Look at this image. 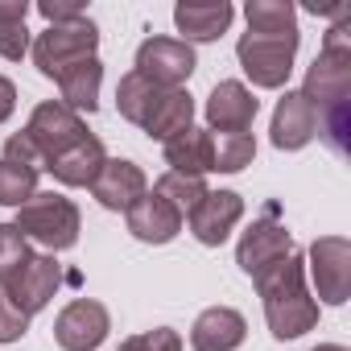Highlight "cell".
Segmentation results:
<instances>
[{
  "mask_svg": "<svg viewBox=\"0 0 351 351\" xmlns=\"http://www.w3.org/2000/svg\"><path fill=\"white\" fill-rule=\"evenodd\" d=\"M256 281L261 306H265V322L273 330V339H302L306 330L318 326V302L306 289V265L298 252H289L285 261L269 265Z\"/></svg>",
  "mask_w": 351,
  "mask_h": 351,
  "instance_id": "6da1fadb",
  "label": "cell"
},
{
  "mask_svg": "<svg viewBox=\"0 0 351 351\" xmlns=\"http://www.w3.org/2000/svg\"><path fill=\"white\" fill-rule=\"evenodd\" d=\"M302 95H306V104H310L314 112L351 99V34H347V17H339V21L326 29L322 50H318V58H314L310 71H306Z\"/></svg>",
  "mask_w": 351,
  "mask_h": 351,
  "instance_id": "7a4b0ae2",
  "label": "cell"
},
{
  "mask_svg": "<svg viewBox=\"0 0 351 351\" xmlns=\"http://www.w3.org/2000/svg\"><path fill=\"white\" fill-rule=\"evenodd\" d=\"M13 223H17V232H21L29 244H42L50 256L75 248V244H79V232H83L79 207H75L66 195H54V191H38L29 203H21Z\"/></svg>",
  "mask_w": 351,
  "mask_h": 351,
  "instance_id": "3957f363",
  "label": "cell"
},
{
  "mask_svg": "<svg viewBox=\"0 0 351 351\" xmlns=\"http://www.w3.org/2000/svg\"><path fill=\"white\" fill-rule=\"evenodd\" d=\"M99 50V29L95 21L79 17V21H66V25H46L34 42H29V54H34V66L46 75V79H58L66 66L83 62V58H95Z\"/></svg>",
  "mask_w": 351,
  "mask_h": 351,
  "instance_id": "277c9868",
  "label": "cell"
},
{
  "mask_svg": "<svg viewBox=\"0 0 351 351\" xmlns=\"http://www.w3.org/2000/svg\"><path fill=\"white\" fill-rule=\"evenodd\" d=\"M298 42L302 34H281V38H265V34H244L236 42V58L244 66V75L252 79V87L265 91H281L293 75V58H298Z\"/></svg>",
  "mask_w": 351,
  "mask_h": 351,
  "instance_id": "5b68a950",
  "label": "cell"
},
{
  "mask_svg": "<svg viewBox=\"0 0 351 351\" xmlns=\"http://www.w3.org/2000/svg\"><path fill=\"white\" fill-rule=\"evenodd\" d=\"M306 273L314 281V293L326 306H343L351 298V240L343 236H318L306 252Z\"/></svg>",
  "mask_w": 351,
  "mask_h": 351,
  "instance_id": "8992f818",
  "label": "cell"
},
{
  "mask_svg": "<svg viewBox=\"0 0 351 351\" xmlns=\"http://www.w3.org/2000/svg\"><path fill=\"white\" fill-rule=\"evenodd\" d=\"M195 46H186L182 38H145L136 46V75H145L153 87L161 91H178L186 87V79L195 75Z\"/></svg>",
  "mask_w": 351,
  "mask_h": 351,
  "instance_id": "52a82bcc",
  "label": "cell"
},
{
  "mask_svg": "<svg viewBox=\"0 0 351 351\" xmlns=\"http://www.w3.org/2000/svg\"><path fill=\"white\" fill-rule=\"evenodd\" d=\"M58 285H62V265L50 252H34L21 273H13L5 285H0V293H5L25 318H34V314H42L54 302Z\"/></svg>",
  "mask_w": 351,
  "mask_h": 351,
  "instance_id": "ba28073f",
  "label": "cell"
},
{
  "mask_svg": "<svg viewBox=\"0 0 351 351\" xmlns=\"http://www.w3.org/2000/svg\"><path fill=\"white\" fill-rule=\"evenodd\" d=\"M293 252V236L285 232V223L277 219V211L269 207L261 219H252L248 223V232L240 236V244H236V265L248 273V277H261L269 265H277V261H285Z\"/></svg>",
  "mask_w": 351,
  "mask_h": 351,
  "instance_id": "9c48e42d",
  "label": "cell"
},
{
  "mask_svg": "<svg viewBox=\"0 0 351 351\" xmlns=\"http://www.w3.org/2000/svg\"><path fill=\"white\" fill-rule=\"evenodd\" d=\"M112 330V314L95 298H75L54 318V339L62 351H95Z\"/></svg>",
  "mask_w": 351,
  "mask_h": 351,
  "instance_id": "30bf717a",
  "label": "cell"
},
{
  "mask_svg": "<svg viewBox=\"0 0 351 351\" xmlns=\"http://www.w3.org/2000/svg\"><path fill=\"white\" fill-rule=\"evenodd\" d=\"M25 132L38 141V149L46 153V161H54L62 149H71L79 136H87V124H83V116H79V112H71L66 104L46 99V104H38V108L29 112ZM46 169H50V165H46Z\"/></svg>",
  "mask_w": 351,
  "mask_h": 351,
  "instance_id": "8fae6325",
  "label": "cell"
},
{
  "mask_svg": "<svg viewBox=\"0 0 351 351\" xmlns=\"http://www.w3.org/2000/svg\"><path fill=\"white\" fill-rule=\"evenodd\" d=\"M91 199L104 207V211H128L145 191H149V178H145V169L128 157H108L104 169L95 173V182L87 186Z\"/></svg>",
  "mask_w": 351,
  "mask_h": 351,
  "instance_id": "7c38bea8",
  "label": "cell"
},
{
  "mask_svg": "<svg viewBox=\"0 0 351 351\" xmlns=\"http://www.w3.org/2000/svg\"><path fill=\"white\" fill-rule=\"evenodd\" d=\"M203 112H207V132H248L261 112V99L240 79H223L211 87Z\"/></svg>",
  "mask_w": 351,
  "mask_h": 351,
  "instance_id": "4fadbf2b",
  "label": "cell"
},
{
  "mask_svg": "<svg viewBox=\"0 0 351 351\" xmlns=\"http://www.w3.org/2000/svg\"><path fill=\"white\" fill-rule=\"evenodd\" d=\"M244 219V199L236 195V191H207V199L191 211V236L199 240V244H207V248H219L232 232H236V223Z\"/></svg>",
  "mask_w": 351,
  "mask_h": 351,
  "instance_id": "5bb4252c",
  "label": "cell"
},
{
  "mask_svg": "<svg viewBox=\"0 0 351 351\" xmlns=\"http://www.w3.org/2000/svg\"><path fill=\"white\" fill-rule=\"evenodd\" d=\"M269 136L277 149L293 153V149H306L314 136H318V112L306 104L302 91H285L273 108V124H269Z\"/></svg>",
  "mask_w": 351,
  "mask_h": 351,
  "instance_id": "9a60e30c",
  "label": "cell"
},
{
  "mask_svg": "<svg viewBox=\"0 0 351 351\" xmlns=\"http://www.w3.org/2000/svg\"><path fill=\"white\" fill-rule=\"evenodd\" d=\"M124 223H128L132 240H141V244H169L173 236L182 232V223H186V219L173 211L161 195L145 191V195L124 211Z\"/></svg>",
  "mask_w": 351,
  "mask_h": 351,
  "instance_id": "2e32d148",
  "label": "cell"
},
{
  "mask_svg": "<svg viewBox=\"0 0 351 351\" xmlns=\"http://www.w3.org/2000/svg\"><path fill=\"white\" fill-rule=\"evenodd\" d=\"M236 9L228 0H182V5H173V25H178L182 42H219L232 25Z\"/></svg>",
  "mask_w": 351,
  "mask_h": 351,
  "instance_id": "e0dca14e",
  "label": "cell"
},
{
  "mask_svg": "<svg viewBox=\"0 0 351 351\" xmlns=\"http://www.w3.org/2000/svg\"><path fill=\"white\" fill-rule=\"evenodd\" d=\"M248 339V322L232 306H207L191 326V351H236Z\"/></svg>",
  "mask_w": 351,
  "mask_h": 351,
  "instance_id": "ac0fdd59",
  "label": "cell"
},
{
  "mask_svg": "<svg viewBox=\"0 0 351 351\" xmlns=\"http://www.w3.org/2000/svg\"><path fill=\"white\" fill-rule=\"evenodd\" d=\"M104 161H108L104 141L87 132V136H79L71 149H62V153L50 161V173H54L62 186H91L95 173L104 169Z\"/></svg>",
  "mask_w": 351,
  "mask_h": 351,
  "instance_id": "d6986e66",
  "label": "cell"
},
{
  "mask_svg": "<svg viewBox=\"0 0 351 351\" xmlns=\"http://www.w3.org/2000/svg\"><path fill=\"white\" fill-rule=\"evenodd\" d=\"M58 104H66L71 112H95L99 108V87H104V62L99 58H83V62H75V66H66L58 79Z\"/></svg>",
  "mask_w": 351,
  "mask_h": 351,
  "instance_id": "ffe728a7",
  "label": "cell"
},
{
  "mask_svg": "<svg viewBox=\"0 0 351 351\" xmlns=\"http://www.w3.org/2000/svg\"><path fill=\"white\" fill-rule=\"evenodd\" d=\"M195 124V99H191V91L186 87H178V91H161V99L153 104V112H149V120L141 124L145 132H149V141H169V136H178V132H186Z\"/></svg>",
  "mask_w": 351,
  "mask_h": 351,
  "instance_id": "44dd1931",
  "label": "cell"
},
{
  "mask_svg": "<svg viewBox=\"0 0 351 351\" xmlns=\"http://www.w3.org/2000/svg\"><path fill=\"white\" fill-rule=\"evenodd\" d=\"M161 153H165V165L173 173H195V178L211 173V132L199 128V124H191L178 136H169L161 145Z\"/></svg>",
  "mask_w": 351,
  "mask_h": 351,
  "instance_id": "7402d4cb",
  "label": "cell"
},
{
  "mask_svg": "<svg viewBox=\"0 0 351 351\" xmlns=\"http://www.w3.org/2000/svg\"><path fill=\"white\" fill-rule=\"evenodd\" d=\"M207 191H211V186H207L203 178H195V173H173V169H165L161 178L153 182V195H161L182 219H191V211L207 199Z\"/></svg>",
  "mask_w": 351,
  "mask_h": 351,
  "instance_id": "603a6c76",
  "label": "cell"
},
{
  "mask_svg": "<svg viewBox=\"0 0 351 351\" xmlns=\"http://www.w3.org/2000/svg\"><path fill=\"white\" fill-rule=\"evenodd\" d=\"M248 34H265V38H281V34H298V9L289 0H248Z\"/></svg>",
  "mask_w": 351,
  "mask_h": 351,
  "instance_id": "cb8c5ba5",
  "label": "cell"
},
{
  "mask_svg": "<svg viewBox=\"0 0 351 351\" xmlns=\"http://www.w3.org/2000/svg\"><path fill=\"white\" fill-rule=\"evenodd\" d=\"M161 99V87H153L145 75H136V71H128L124 79H120V87H116V108H120V116L128 120V124H145L149 120V112H153V104Z\"/></svg>",
  "mask_w": 351,
  "mask_h": 351,
  "instance_id": "d4e9b609",
  "label": "cell"
},
{
  "mask_svg": "<svg viewBox=\"0 0 351 351\" xmlns=\"http://www.w3.org/2000/svg\"><path fill=\"white\" fill-rule=\"evenodd\" d=\"M256 157L252 132H211V173H240Z\"/></svg>",
  "mask_w": 351,
  "mask_h": 351,
  "instance_id": "484cf974",
  "label": "cell"
},
{
  "mask_svg": "<svg viewBox=\"0 0 351 351\" xmlns=\"http://www.w3.org/2000/svg\"><path fill=\"white\" fill-rule=\"evenodd\" d=\"M38 195V173L0 157V207H21Z\"/></svg>",
  "mask_w": 351,
  "mask_h": 351,
  "instance_id": "4316f807",
  "label": "cell"
},
{
  "mask_svg": "<svg viewBox=\"0 0 351 351\" xmlns=\"http://www.w3.org/2000/svg\"><path fill=\"white\" fill-rule=\"evenodd\" d=\"M318 136L326 141V149H330V153L347 157V149H351V99L318 112Z\"/></svg>",
  "mask_w": 351,
  "mask_h": 351,
  "instance_id": "83f0119b",
  "label": "cell"
},
{
  "mask_svg": "<svg viewBox=\"0 0 351 351\" xmlns=\"http://www.w3.org/2000/svg\"><path fill=\"white\" fill-rule=\"evenodd\" d=\"M29 256H34V248L17 232V223H0V285H5L13 273H21L29 265Z\"/></svg>",
  "mask_w": 351,
  "mask_h": 351,
  "instance_id": "f1b7e54d",
  "label": "cell"
},
{
  "mask_svg": "<svg viewBox=\"0 0 351 351\" xmlns=\"http://www.w3.org/2000/svg\"><path fill=\"white\" fill-rule=\"evenodd\" d=\"M5 161H13V165H25V169H34V173H42L50 161H46V153L38 149V141L21 128V132H13L9 141H5V153H0Z\"/></svg>",
  "mask_w": 351,
  "mask_h": 351,
  "instance_id": "f546056e",
  "label": "cell"
},
{
  "mask_svg": "<svg viewBox=\"0 0 351 351\" xmlns=\"http://www.w3.org/2000/svg\"><path fill=\"white\" fill-rule=\"evenodd\" d=\"M116 351H182V335L173 326H153V330H141V335L124 339Z\"/></svg>",
  "mask_w": 351,
  "mask_h": 351,
  "instance_id": "4dcf8cb0",
  "label": "cell"
},
{
  "mask_svg": "<svg viewBox=\"0 0 351 351\" xmlns=\"http://www.w3.org/2000/svg\"><path fill=\"white\" fill-rule=\"evenodd\" d=\"M29 54V29L25 21H0V58L21 62Z\"/></svg>",
  "mask_w": 351,
  "mask_h": 351,
  "instance_id": "1f68e13d",
  "label": "cell"
},
{
  "mask_svg": "<svg viewBox=\"0 0 351 351\" xmlns=\"http://www.w3.org/2000/svg\"><path fill=\"white\" fill-rule=\"evenodd\" d=\"M25 330H29V318H25L5 293H0V343H17Z\"/></svg>",
  "mask_w": 351,
  "mask_h": 351,
  "instance_id": "d6a6232c",
  "label": "cell"
},
{
  "mask_svg": "<svg viewBox=\"0 0 351 351\" xmlns=\"http://www.w3.org/2000/svg\"><path fill=\"white\" fill-rule=\"evenodd\" d=\"M38 13L46 17V25H66V21L83 17V5H75V0H42Z\"/></svg>",
  "mask_w": 351,
  "mask_h": 351,
  "instance_id": "836d02e7",
  "label": "cell"
},
{
  "mask_svg": "<svg viewBox=\"0 0 351 351\" xmlns=\"http://www.w3.org/2000/svg\"><path fill=\"white\" fill-rule=\"evenodd\" d=\"M13 112H17V87H13V79L0 75V124H5Z\"/></svg>",
  "mask_w": 351,
  "mask_h": 351,
  "instance_id": "e575fe53",
  "label": "cell"
},
{
  "mask_svg": "<svg viewBox=\"0 0 351 351\" xmlns=\"http://www.w3.org/2000/svg\"><path fill=\"white\" fill-rule=\"evenodd\" d=\"M29 0H0V21H25Z\"/></svg>",
  "mask_w": 351,
  "mask_h": 351,
  "instance_id": "d590c367",
  "label": "cell"
},
{
  "mask_svg": "<svg viewBox=\"0 0 351 351\" xmlns=\"http://www.w3.org/2000/svg\"><path fill=\"white\" fill-rule=\"evenodd\" d=\"M310 351H347L343 343H318V347H310Z\"/></svg>",
  "mask_w": 351,
  "mask_h": 351,
  "instance_id": "8d00e7d4",
  "label": "cell"
}]
</instances>
